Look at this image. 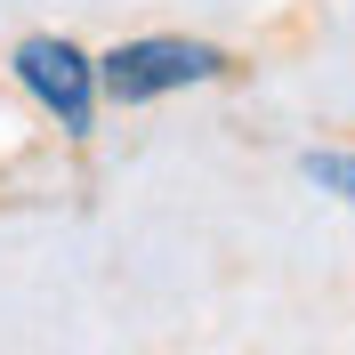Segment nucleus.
Here are the masks:
<instances>
[{"label": "nucleus", "mask_w": 355, "mask_h": 355, "mask_svg": "<svg viewBox=\"0 0 355 355\" xmlns=\"http://www.w3.org/2000/svg\"><path fill=\"white\" fill-rule=\"evenodd\" d=\"M0 73H8V89L33 105V121H49L65 146H89L97 121L113 113L105 105V73H97V49H89L81 33L33 24V33H17V41L0 49Z\"/></svg>", "instance_id": "1"}, {"label": "nucleus", "mask_w": 355, "mask_h": 355, "mask_svg": "<svg viewBox=\"0 0 355 355\" xmlns=\"http://www.w3.org/2000/svg\"><path fill=\"white\" fill-rule=\"evenodd\" d=\"M97 73H105V105L113 113H146L170 105V97H194V89H218L243 73V57L210 33H121V41L97 49Z\"/></svg>", "instance_id": "2"}, {"label": "nucleus", "mask_w": 355, "mask_h": 355, "mask_svg": "<svg viewBox=\"0 0 355 355\" xmlns=\"http://www.w3.org/2000/svg\"><path fill=\"white\" fill-rule=\"evenodd\" d=\"M299 186H315V194H331L355 210V146H299Z\"/></svg>", "instance_id": "3"}]
</instances>
